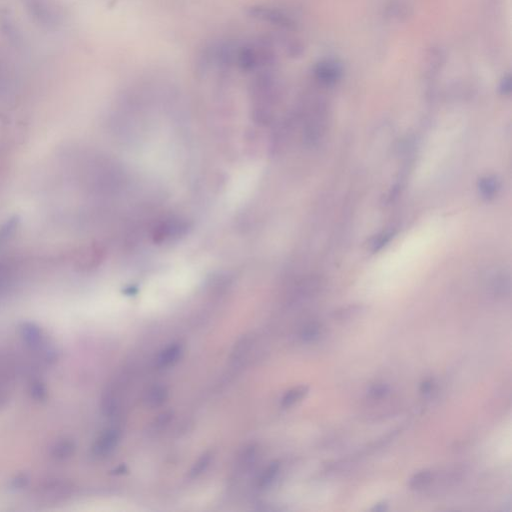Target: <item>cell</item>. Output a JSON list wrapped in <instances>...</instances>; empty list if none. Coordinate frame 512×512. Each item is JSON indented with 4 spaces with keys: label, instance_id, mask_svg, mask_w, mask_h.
Segmentation results:
<instances>
[{
    "label": "cell",
    "instance_id": "6da1fadb",
    "mask_svg": "<svg viewBox=\"0 0 512 512\" xmlns=\"http://www.w3.org/2000/svg\"><path fill=\"white\" fill-rule=\"evenodd\" d=\"M119 431L117 429H108L102 433L92 446V453L95 456L103 457L114 450L119 441Z\"/></svg>",
    "mask_w": 512,
    "mask_h": 512
},
{
    "label": "cell",
    "instance_id": "7a4b0ae2",
    "mask_svg": "<svg viewBox=\"0 0 512 512\" xmlns=\"http://www.w3.org/2000/svg\"><path fill=\"white\" fill-rule=\"evenodd\" d=\"M19 332L28 347L31 349H37L42 344V331L41 329L32 322H23L19 326Z\"/></svg>",
    "mask_w": 512,
    "mask_h": 512
},
{
    "label": "cell",
    "instance_id": "3957f363",
    "mask_svg": "<svg viewBox=\"0 0 512 512\" xmlns=\"http://www.w3.org/2000/svg\"><path fill=\"white\" fill-rule=\"evenodd\" d=\"M182 353V346L179 344H173L163 350L157 359V365L159 367H168L174 364Z\"/></svg>",
    "mask_w": 512,
    "mask_h": 512
},
{
    "label": "cell",
    "instance_id": "277c9868",
    "mask_svg": "<svg viewBox=\"0 0 512 512\" xmlns=\"http://www.w3.org/2000/svg\"><path fill=\"white\" fill-rule=\"evenodd\" d=\"M75 451V444L71 440H60L56 442L51 449V455L56 460H66L70 458Z\"/></svg>",
    "mask_w": 512,
    "mask_h": 512
},
{
    "label": "cell",
    "instance_id": "5b68a950",
    "mask_svg": "<svg viewBox=\"0 0 512 512\" xmlns=\"http://www.w3.org/2000/svg\"><path fill=\"white\" fill-rule=\"evenodd\" d=\"M168 392L166 387L157 385L148 390L145 396V402L149 407H157L165 402Z\"/></svg>",
    "mask_w": 512,
    "mask_h": 512
},
{
    "label": "cell",
    "instance_id": "8992f818",
    "mask_svg": "<svg viewBox=\"0 0 512 512\" xmlns=\"http://www.w3.org/2000/svg\"><path fill=\"white\" fill-rule=\"evenodd\" d=\"M306 391H307V388L303 387V386L297 387V388H294V389L288 391L282 398V406L289 407V406L293 405L295 402H297L304 396Z\"/></svg>",
    "mask_w": 512,
    "mask_h": 512
},
{
    "label": "cell",
    "instance_id": "52a82bcc",
    "mask_svg": "<svg viewBox=\"0 0 512 512\" xmlns=\"http://www.w3.org/2000/svg\"><path fill=\"white\" fill-rule=\"evenodd\" d=\"M278 470H279L278 462H274V463L270 464L265 469V471L263 472L261 477L259 478V486L264 488V487H267L268 485H270L272 483V481L274 480V478L276 477Z\"/></svg>",
    "mask_w": 512,
    "mask_h": 512
},
{
    "label": "cell",
    "instance_id": "ba28073f",
    "mask_svg": "<svg viewBox=\"0 0 512 512\" xmlns=\"http://www.w3.org/2000/svg\"><path fill=\"white\" fill-rule=\"evenodd\" d=\"M18 221V217L13 216L1 227V229H0V245L6 242V240L13 234L15 228L17 227Z\"/></svg>",
    "mask_w": 512,
    "mask_h": 512
},
{
    "label": "cell",
    "instance_id": "9c48e42d",
    "mask_svg": "<svg viewBox=\"0 0 512 512\" xmlns=\"http://www.w3.org/2000/svg\"><path fill=\"white\" fill-rule=\"evenodd\" d=\"M431 478H432V474L430 471H427V470L421 471L412 477V479L410 481V487L412 489L423 488L430 482Z\"/></svg>",
    "mask_w": 512,
    "mask_h": 512
},
{
    "label": "cell",
    "instance_id": "30bf717a",
    "mask_svg": "<svg viewBox=\"0 0 512 512\" xmlns=\"http://www.w3.org/2000/svg\"><path fill=\"white\" fill-rule=\"evenodd\" d=\"M210 461H211V454L210 453L203 454L198 459V461L194 464V466L192 467V469L190 471V476L191 477H196V476L200 475L204 470L207 468V466L209 465Z\"/></svg>",
    "mask_w": 512,
    "mask_h": 512
},
{
    "label": "cell",
    "instance_id": "8fae6325",
    "mask_svg": "<svg viewBox=\"0 0 512 512\" xmlns=\"http://www.w3.org/2000/svg\"><path fill=\"white\" fill-rule=\"evenodd\" d=\"M30 395L34 400H37V401L44 400L47 396V390H46L45 385L39 380L34 381L30 385Z\"/></svg>",
    "mask_w": 512,
    "mask_h": 512
},
{
    "label": "cell",
    "instance_id": "7c38bea8",
    "mask_svg": "<svg viewBox=\"0 0 512 512\" xmlns=\"http://www.w3.org/2000/svg\"><path fill=\"white\" fill-rule=\"evenodd\" d=\"M497 189V185L494 179L485 178L480 182V190L485 196H492Z\"/></svg>",
    "mask_w": 512,
    "mask_h": 512
},
{
    "label": "cell",
    "instance_id": "4fadbf2b",
    "mask_svg": "<svg viewBox=\"0 0 512 512\" xmlns=\"http://www.w3.org/2000/svg\"><path fill=\"white\" fill-rule=\"evenodd\" d=\"M29 477L27 474H18L10 482V487L13 490H21L28 486Z\"/></svg>",
    "mask_w": 512,
    "mask_h": 512
},
{
    "label": "cell",
    "instance_id": "5bb4252c",
    "mask_svg": "<svg viewBox=\"0 0 512 512\" xmlns=\"http://www.w3.org/2000/svg\"><path fill=\"white\" fill-rule=\"evenodd\" d=\"M318 334H319L318 328L314 325H310V326H307L303 329V331L301 333V338L304 341H311V340H314L315 338H317Z\"/></svg>",
    "mask_w": 512,
    "mask_h": 512
},
{
    "label": "cell",
    "instance_id": "9a60e30c",
    "mask_svg": "<svg viewBox=\"0 0 512 512\" xmlns=\"http://www.w3.org/2000/svg\"><path fill=\"white\" fill-rule=\"evenodd\" d=\"M387 390H388V388L385 385H376L371 388L370 393L374 397H382L387 392Z\"/></svg>",
    "mask_w": 512,
    "mask_h": 512
},
{
    "label": "cell",
    "instance_id": "2e32d148",
    "mask_svg": "<svg viewBox=\"0 0 512 512\" xmlns=\"http://www.w3.org/2000/svg\"><path fill=\"white\" fill-rule=\"evenodd\" d=\"M432 389V382L431 381H425L421 384L420 390L422 393H429Z\"/></svg>",
    "mask_w": 512,
    "mask_h": 512
},
{
    "label": "cell",
    "instance_id": "e0dca14e",
    "mask_svg": "<svg viewBox=\"0 0 512 512\" xmlns=\"http://www.w3.org/2000/svg\"><path fill=\"white\" fill-rule=\"evenodd\" d=\"M384 509H386V504H385V503H384V504H383V503H381V504H377V506H375V507L373 508V510H376V511H382V510H384Z\"/></svg>",
    "mask_w": 512,
    "mask_h": 512
}]
</instances>
